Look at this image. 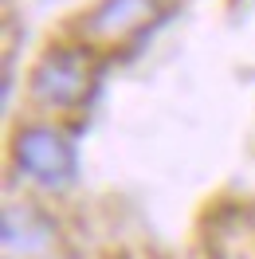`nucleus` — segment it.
Instances as JSON below:
<instances>
[{"instance_id":"f03ea898","label":"nucleus","mask_w":255,"mask_h":259,"mask_svg":"<svg viewBox=\"0 0 255 259\" xmlns=\"http://www.w3.org/2000/svg\"><path fill=\"white\" fill-rule=\"evenodd\" d=\"M82 91H87V63L79 55H67V51L48 55L35 71V95L51 106H71L82 98Z\"/></svg>"},{"instance_id":"f257e3e1","label":"nucleus","mask_w":255,"mask_h":259,"mask_svg":"<svg viewBox=\"0 0 255 259\" xmlns=\"http://www.w3.org/2000/svg\"><path fill=\"white\" fill-rule=\"evenodd\" d=\"M16 161L44 185H63L75 173V149L67 146V138H59L55 130H24L16 138Z\"/></svg>"},{"instance_id":"7ed1b4c3","label":"nucleus","mask_w":255,"mask_h":259,"mask_svg":"<svg viewBox=\"0 0 255 259\" xmlns=\"http://www.w3.org/2000/svg\"><path fill=\"white\" fill-rule=\"evenodd\" d=\"M149 12H153L149 0H106L95 16V28L98 32H126L134 24L149 20Z\"/></svg>"}]
</instances>
